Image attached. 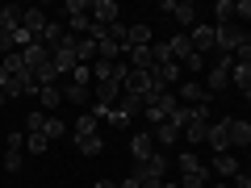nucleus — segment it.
Wrapping results in <instances>:
<instances>
[{
  "label": "nucleus",
  "instance_id": "f257e3e1",
  "mask_svg": "<svg viewBox=\"0 0 251 188\" xmlns=\"http://www.w3.org/2000/svg\"><path fill=\"white\" fill-rule=\"evenodd\" d=\"M176 109H180L176 92H159V88H155V92H151V100H147V109H143V117L151 121V130H155V125H163L172 113H176Z\"/></svg>",
  "mask_w": 251,
  "mask_h": 188
},
{
  "label": "nucleus",
  "instance_id": "f03ea898",
  "mask_svg": "<svg viewBox=\"0 0 251 188\" xmlns=\"http://www.w3.org/2000/svg\"><path fill=\"white\" fill-rule=\"evenodd\" d=\"M230 67H234V54H218V59H214V67L205 71V88H209V96H218V92L230 88Z\"/></svg>",
  "mask_w": 251,
  "mask_h": 188
},
{
  "label": "nucleus",
  "instance_id": "7ed1b4c3",
  "mask_svg": "<svg viewBox=\"0 0 251 188\" xmlns=\"http://www.w3.org/2000/svg\"><path fill=\"white\" fill-rule=\"evenodd\" d=\"M159 13H172V17H176L180 34H193V29H197V4H193V0H163Z\"/></svg>",
  "mask_w": 251,
  "mask_h": 188
},
{
  "label": "nucleus",
  "instance_id": "20e7f679",
  "mask_svg": "<svg viewBox=\"0 0 251 188\" xmlns=\"http://www.w3.org/2000/svg\"><path fill=\"white\" fill-rule=\"evenodd\" d=\"M168 167H172V159H168L163 151H155V155H151L147 163H134V171H130V176H134L138 184H147V180H159V184H163V176H168Z\"/></svg>",
  "mask_w": 251,
  "mask_h": 188
},
{
  "label": "nucleus",
  "instance_id": "39448f33",
  "mask_svg": "<svg viewBox=\"0 0 251 188\" xmlns=\"http://www.w3.org/2000/svg\"><path fill=\"white\" fill-rule=\"evenodd\" d=\"M122 92H126V96H134V100H143V109H147V100H151V92H155L151 71H134V67H130V75H126Z\"/></svg>",
  "mask_w": 251,
  "mask_h": 188
},
{
  "label": "nucleus",
  "instance_id": "423d86ee",
  "mask_svg": "<svg viewBox=\"0 0 251 188\" xmlns=\"http://www.w3.org/2000/svg\"><path fill=\"white\" fill-rule=\"evenodd\" d=\"M138 113H143V100H134V96H126V92H122V100H117V105L109 109V117H105V121H109V125H117V130H126V125L134 121Z\"/></svg>",
  "mask_w": 251,
  "mask_h": 188
},
{
  "label": "nucleus",
  "instance_id": "0eeeda50",
  "mask_svg": "<svg viewBox=\"0 0 251 188\" xmlns=\"http://www.w3.org/2000/svg\"><path fill=\"white\" fill-rule=\"evenodd\" d=\"M243 42H247V29H243L239 21H230V25H218V54H234Z\"/></svg>",
  "mask_w": 251,
  "mask_h": 188
},
{
  "label": "nucleus",
  "instance_id": "6e6552de",
  "mask_svg": "<svg viewBox=\"0 0 251 188\" xmlns=\"http://www.w3.org/2000/svg\"><path fill=\"white\" fill-rule=\"evenodd\" d=\"M205 146H214V155H226V151H230V117H222V121H209V130H205Z\"/></svg>",
  "mask_w": 251,
  "mask_h": 188
},
{
  "label": "nucleus",
  "instance_id": "1a4fd4ad",
  "mask_svg": "<svg viewBox=\"0 0 251 188\" xmlns=\"http://www.w3.org/2000/svg\"><path fill=\"white\" fill-rule=\"evenodd\" d=\"M176 100H180V105H209L214 96H209V88H205L201 80H180V92H176Z\"/></svg>",
  "mask_w": 251,
  "mask_h": 188
},
{
  "label": "nucleus",
  "instance_id": "9d476101",
  "mask_svg": "<svg viewBox=\"0 0 251 188\" xmlns=\"http://www.w3.org/2000/svg\"><path fill=\"white\" fill-rule=\"evenodd\" d=\"M188 42H193V50H197V54L218 50V25H197L193 34H188Z\"/></svg>",
  "mask_w": 251,
  "mask_h": 188
},
{
  "label": "nucleus",
  "instance_id": "9b49d317",
  "mask_svg": "<svg viewBox=\"0 0 251 188\" xmlns=\"http://www.w3.org/2000/svg\"><path fill=\"white\" fill-rule=\"evenodd\" d=\"M21 29H25L34 42H42V29H46V13L42 9H21Z\"/></svg>",
  "mask_w": 251,
  "mask_h": 188
},
{
  "label": "nucleus",
  "instance_id": "f8f14e48",
  "mask_svg": "<svg viewBox=\"0 0 251 188\" xmlns=\"http://www.w3.org/2000/svg\"><path fill=\"white\" fill-rule=\"evenodd\" d=\"M209 171H214V176H222V180H234L243 167H239V159L226 151V155H214V159H209Z\"/></svg>",
  "mask_w": 251,
  "mask_h": 188
},
{
  "label": "nucleus",
  "instance_id": "ddd939ff",
  "mask_svg": "<svg viewBox=\"0 0 251 188\" xmlns=\"http://www.w3.org/2000/svg\"><path fill=\"white\" fill-rule=\"evenodd\" d=\"M130 155H134V163H147V159L155 155V138H151V130H143V134L130 138Z\"/></svg>",
  "mask_w": 251,
  "mask_h": 188
},
{
  "label": "nucleus",
  "instance_id": "4468645a",
  "mask_svg": "<svg viewBox=\"0 0 251 188\" xmlns=\"http://www.w3.org/2000/svg\"><path fill=\"white\" fill-rule=\"evenodd\" d=\"M117 100H122V84H117V80H100L97 84V105L100 109H113Z\"/></svg>",
  "mask_w": 251,
  "mask_h": 188
},
{
  "label": "nucleus",
  "instance_id": "2eb2a0df",
  "mask_svg": "<svg viewBox=\"0 0 251 188\" xmlns=\"http://www.w3.org/2000/svg\"><path fill=\"white\" fill-rule=\"evenodd\" d=\"M21 59H25L29 71H38L42 63H50V46H46V42H34V46H25V50H21Z\"/></svg>",
  "mask_w": 251,
  "mask_h": 188
},
{
  "label": "nucleus",
  "instance_id": "dca6fc26",
  "mask_svg": "<svg viewBox=\"0 0 251 188\" xmlns=\"http://www.w3.org/2000/svg\"><path fill=\"white\" fill-rule=\"evenodd\" d=\"M168 54H172V63H180V67H184V63H188V54H193V42H188V34L168 38Z\"/></svg>",
  "mask_w": 251,
  "mask_h": 188
},
{
  "label": "nucleus",
  "instance_id": "f3484780",
  "mask_svg": "<svg viewBox=\"0 0 251 188\" xmlns=\"http://www.w3.org/2000/svg\"><path fill=\"white\" fill-rule=\"evenodd\" d=\"M230 146H247L251 151V117H230Z\"/></svg>",
  "mask_w": 251,
  "mask_h": 188
},
{
  "label": "nucleus",
  "instance_id": "a211bd4d",
  "mask_svg": "<svg viewBox=\"0 0 251 188\" xmlns=\"http://www.w3.org/2000/svg\"><path fill=\"white\" fill-rule=\"evenodd\" d=\"M130 67L134 71H155V50L151 46H134L130 50Z\"/></svg>",
  "mask_w": 251,
  "mask_h": 188
},
{
  "label": "nucleus",
  "instance_id": "6ab92c4d",
  "mask_svg": "<svg viewBox=\"0 0 251 188\" xmlns=\"http://www.w3.org/2000/svg\"><path fill=\"white\" fill-rule=\"evenodd\" d=\"M92 21L109 29V25L117 21V4H113V0H97V4H92Z\"/></svg>",
  "mask_w": 251,
  "mask_h": 188
},
{
  "label": "nucleus",
  "instance_id": "aec40b11",
  "mask_svg": "<svg viewBox=\"0 0 251 188\" xmlns=\"http://www.w3.org/2000/svg\"><path fill=\"white\" fill-rule=\"evenodd\" d=\"M122 54H126V46H122V42H113L109 34H105V38L97 42V59H105V63H117Z\"/></svg>",
  "mask_w": 251,
  "mask_h": 188
},
{
  "label": "nucleus",
  "instance_id": "412c9836",
  "mask_svg": "<svg viewBox=\"0 0 251 188\" xmlns=\"http://www.w3.org/2000/svg\"><path fill=\"white\" fill-rule=\"evenodd\" d=\"M134 46H151V25H130V34H126V50H134Z\"/></svg>",
  "mask_w": 251,
  "mask_h": 188
},
{
  "label": "nucleus",
  "instance_id": "4be33fe9",
  "mask_svg": "<svg viewBox=\"0 0 251 188\" xmlns=\"http://www.w3.org/2000/svg\"><path fill=\"white\" fill-rule=\"evenodd\" d=\"M151 138H155V146H172V142H180V130L172 121H163V125H155V130H151Z\"/></svg>",
  "mask_w": 251,
  "mask_h": 188
},
{
  "label": "nucleus",
  "instance_id": "5701e85b",
  "mask_svg": "<svg viewBox=\"0 0 251 188\" xmlns=\"http://www.w3.org/2000/svg\"><path fill=\"white\" fill-rule=\"evenodd\" d=\"M176 167L184 171V176H201V171H209V167H205V163H201L193 151H184V155H180V159H176Z\"/></svg>",
  "mask_w": 251,
  "mask_h": 188
},
{
  "label": "nucleus",
  "instance_id": "b1692460",
  "mask_svg": "<svg viewBox=\"0 0 251 188\" xmlns=\"http://www.w3.org/2000/svg\"><path fill=\"white\" fill-rule=\"evenodd\" d=\"M25 146H4V171H9V176H17L21 171V163H25Z\"/></svg>",
  "mask_w": 251,
  "mask_h": 188
},
{
  "label": "nucleus",
  "instance_id": "393cba45",
  "mask_svg": "<svg viewBox=\"0 0 251 188\" xmlns=\"http://www.w3.org/2000/svg\"><path fill=\"white\" fill-rule=\"evenodd\" d=\"M75 59H80L84 67H92V63H97V42H92V38H80V42H75Z\"/></svg>",
  "mask_w": 251,
  "mask_h": 188
},
{
  "label": "nucleus",
  "instance_id": "a878e982",
  "mask_svg": "<svg viewBox=\"0 0 251 188\" xmlns=\"http://www.w3.org/2000/svg\"><path fill=\"white\" fill-rule=\"evenodd\" d=\"M59 100H63L59 84H50V88H42V92H38V105H42V113H50V109H59Z\"/></svg>",
  "mask_w": 251,
  "mask_h": 188
},
{
  "label": "nucleus",
  "instance_id": "bb28decb",
  "mask_svg": "<svg viewBox=\"0 0 251 188\" xmlns=\"http://www.w3.org/2000/svg\"><path fill=\"white\" fill-rule=\"evenodd\" d=\"M75 151L88 155V159H97V155L105 151V142H100V134H92V138H75Z\"/></svg>",
  "mask_w": 251,
  "mask_h": 188
},
{
  "label": "nucleus",
  "instance_id": "cd10ccee",
  "mask_svg": "<svg viewBox=\"0 0 251 188\" xmlns=\"http://www.w3.org/2000/svg\"><path fill=\"white\" fill-rule=\"evenodd\" d=\"M63 100H67V105H84V100H88V84H67V88H63Z\"/></svg>",
  "mask_w": 251,
  "mask_h": 188
},
{
  "label": "nucleus",
  "instance_id": "c85d7f7f",
  "mask_svg": "<svg viewBox=\"0 0 251 188\" xmlns=\"http://www.w3.org/2000/svg\"><path fill=\"white\" fill-rule=\"evenodd\" d=\"M25 151L29 155H46V151H50V138H46V134H29L25 138Z\"/></svg>",
  "mask_w": 251,
  "mask_h": 188
},
{
  "label": "nucleus",
  "instance_id": "c756f323",
  "mask_svg": "<svg viewBox=\"0 0 251 188\" xmlns=\"http://www.w3.org/2000/svg\"><path fill=\"white\" fill-rule=\"evenodd\" d=\"M214 13H218V25H230L234 21V0H218Z\"/></svg>",
  "mask_w": 251,
  "mask_h": 188
},
{
  "label": "nucleus",
  "instance_id": "7c9ffc66",
  "mask_svg": "<svg viewBox=\"0 0 251 188\" xmlns=\"http://www.w3.org/2000/svg\"><path fill=\"white\" fill-rule=\"evenodd\" d=\"M201 71H205V54L193 50V54H188V63H184V75H193V80H197Z\"/></svg>",
  "mask_w": 251,
  "mask_h": 188
},
{
  "label": "nucleus",
  "instance_id": "2f4dec72",
  "mask_svg": "<svg viewBox=\"0 0 251 188\" xmlns=\"http://www.w3.org/2000/svg\"><path fill=\"white\" fill-rule=\"evenodd\" d=\"M63 13H67V17H84V13H92V4H88V0H67Z\"/></svg>",
  "mask_w": 251,
  "mask_h": 188
},
{
  "label": "nucleus",
  "instance_id": "473e14b6",
  "mask_svg": "<svg viewBox=\"0 0 251 188\" xmlns=\"http://www.w3.org/2000/svg\"><path fill=\"white\" fill-rule=\"evenodd\" d=\"M92 80H113V63H105V59H97V63H92Z\"/></svg>",
  "mask_w": 251,
  "mask_h": 188
},
{
  "label": "nucleus",
  "instance_id": "72a5a7b5",
  "mask_svg": "<svg viewBox=\"0 0 251 188\" xmlns=\"http://www.w3.org/2000/svg\"><path fill=\"white\" fill-rule=\"evenodd\" d=\"M42 134L50 138V142H59V138H63V121H59V117H46V125H42Z\"/></svg>",
  "mask_w": 251,
  "mask_h": 188
},
{
  "label": "nucleus",
  "instance_id": "f704fd0d",
  "mask_svg": "<svg viewBox=\"0 0 251 188\" xmlns=\"http://www.w3.org/2000/svg\"><path fill=\"white\" fill-rule=\"evenodd\" d=\"M42 125H46V113H29L25 117V130H29V134H42Z\"/></svg>",
  "mask_w": 251,
  "mask_h": 188
},
{
  "label": "nucleus",
  "instance_id": "c9c22d12",
  "mask_svg": "<svg viewBox=\"0 0 251 188\" xmlns=\"http://www.w3.org/2000/svg\"><path fill=\"white\" fill-rule=\"evenodd\" d=\"M126 34H130V25H126V21H113V25H109V38H113V42L126 46Z\"/></svg>",
  "mask_w": 251,
  "mask_h": 188
},
{
  "label": "nucleus",
  "instance_id": "e433bc0d",
  "mask_svg": "<svg viewBox=\"0 0 251 188\" xmlns=\"http://www.w3.org/2000/svg\"><path fill=\"white\" fill-rule=\"evenodd\" d=\"M72 84H92V67H84V63H80V67L72 71Z\"/></svg>",
  "mask_w": 251,
  "mask_h": 188
},
{
  "label": "nucleus",
  "instance_id": "4c0bfd02",
  "mask_svg": "<svg viewBox=\"0 0 251 188\" xmlns=\"http://www.w3.org/2000/svg\"><path fill=\"white\" fill-rule=\"evenodd\" d=\"M234 21H251V0H239L234 4Z\"/></svg>",
  "mask_w": 251,
  "mask_h": 188
},
{
  "label": "nucleus",
  "instance_id": "58836bf2",
  "mask_svg": "<svg viewBox=\"0 0 251 188\" xmlns=\"http://www.w3.org/2000/svg\"><path fill=\"white\" fill-rule=\"evenodd\" d=\"M117 188H143V184H138L134 176H126V180H117Z\"/></svg>",
  "mask_w": 251,
  "mask_h": 188
},
{
  "label": "nucleus",
  "instance_id": "ea45409f",
  "mask_svg": "<svg viewBox=\"0 0 251 188\" xmlns=\"http://www.w3.org/2000/svg\"><path fill=\"white\" fill-rule=\"evenodd\" d=\"M97 188H117V184H113V180H97Z\"/></svg>",
  "mask_w": 251,
  "mask_h": 188
},
{
  "label": "nucleus",
  "instance_id": "a19ab883",
  "mask_svg": "<svg viewBox=\"0 0 251 188\" xmlns=\"http://www.w3.org/2000/svg\"><path fill=\"white\" fill-rule=\"evenodd\" d=\"M209 188H230V184H226V180H214V184H209Z\"/></svg>",
  "mask_w": 251,
  "mask_h": 188
},
{
  "label": "nucleus",
  "instance_id": "79ce46f5",
  "mask_svg": "<svg viewBox=\"0 0 251 188\" xmlns=\"http://www.w3.org/2000/svg\"><path fill=\"white\" fill-rule=\"evenodd\" d=\"M4 100H9V96H4V92H0V109H4Z\"/></svg>",
  "mask_w": 251,
  "mask_h": 188
},
{
  "label": "nucleus",
  "instance_id": "37998d69",
  "mask_svg": "<svg viewBox=\"0 0 251 188\" xmlns=\"http://www.w3.org/2000/svg\"><path fill=\"white\" fill-rule=\"evenodd\" d=\"M243 96H247V105H251V88H247V92H243Z\"/></svg>",
  "mask_w": 251,
  "mask_h": 188
},
{
  "label": "nucleus",
  "instance_id": "c03bdc74",
  "mask_svg": "<svg viewBox=\"0 0 251 188\" xmlns=\"http://www.w3.org/2000/svg\"><path fill=\"white\" fill-rule=\"evenodd\" d=\"M247 42H251V25H247Z\"/></svg>",
  "mask_w": 251,
  "mask_h": 188
}]
</instances>
